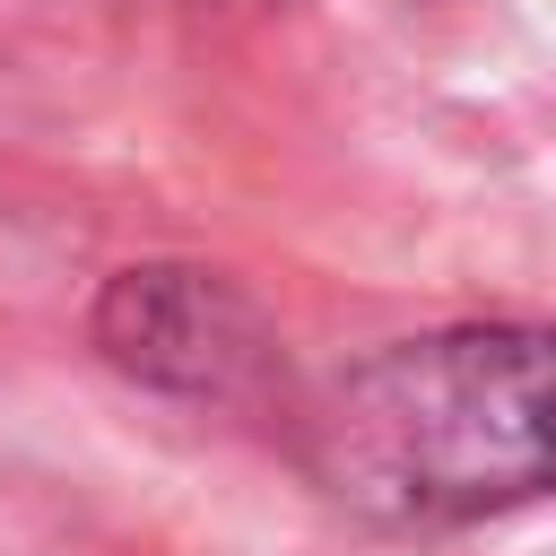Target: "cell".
<instances>
[{
    "label": "cell",
    "mask_w": 556,
    "mask_h": 556,
    "mask_svg": "<svg viewBox=\"0 0 556 556\" xmlns=\"http://www.w3.org/2000/svg\"><path fill=\"white\" fill-rule=\"evenodd\" d=\"M313 478L374 521H478L547 486V330L469 321L339 374Z\"/></svg>",
    "instance_id": "6da1fadb"
},
{
    "label": "cell",
    "mask_w": 556,
    "mask_h": 556,
    "mask_svg": "<svg viewBox=\"0 0 556 556\" xmlns=\"http://www.w3.org/2000/svg\"><path fill=\"white\" fill-rule=\"evenodd\" d=\"M104 365H122L148 391L174 400H217V408H261L278 391V330L269 313L200 261H130L104 278L87 313Z\"/></svg>",
    "instance_id": "7a4b0ae2"
},
{
    "label": "cell",
    "mask_w": 556,
    "mask_h": 556,
    "mask_svg": "<svg viewBox=\"0 0 556 556\" xmlns=\"http://www.w3.org/2000/svg\"><path fill=\"white\" fill-rule=\"evenodd\" d=\"M200 9H243V0H200Z\"/></svg>",
    "instance_id": "3957f363"
}]
</instances>
